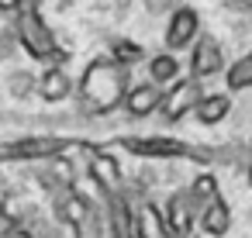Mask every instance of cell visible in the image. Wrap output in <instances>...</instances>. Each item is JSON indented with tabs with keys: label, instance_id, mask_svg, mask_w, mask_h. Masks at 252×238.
<instances>
[{
	"label": "cell",
	"instance_id": "1",
	"mask_svg": "<svg viewBox=\"0 0 252 238\" xmlns=\"http://www.w3.org/2000/svg\"><path fill=\"white\" fill-rule=\"evenodd\" d=\"M76 93L83 100V111H90L97 118L118 111L125 104V93H128V66H121L111 56H97L83 69Z\"/></svg>",
	"mask_w": 252,
	"mask_h": 238
},
{
	"label": "cell",
	"instance_id": "2",
	"mask_svg": "<svg viewBox=\"0 0 252 238\" xmlns=\"http://www.w3.org/2000/svg\"><path fill=\"white\" fill-rule=\"evenodd\" d=\"M14 11H18L14 14V28H18V42L25 45V52L32 59H52V62H59L63 59V49L56 45L52 31L45 28L38 7L32 4V0H18Z\"/></svg>",
	"mask_w": 252,
	"mask_h": 238
},
{
	"label": "cell",
	"instance_id": "3",
	"mask_svg": "<svg viewBox=\"0 0 252 238\" xmlns=\"http://www.w3.org/2000/svg\"><path fill=\"white\" fill-rule=\"evenodd\" d=\"M118 145L135 152V155H149V159H193V162L214 159L207 149H193V145L176 142V138H121Z\"/></svg>",
	"mask_w": 252,
	"mask_h": 238
},
{
	"label": "cell",
	"instance_id": "4",
	"mask_svg": "<svg viewBox=\"0 0 252 238\" xmlns=\"http://www.w3.org/2000/svg\"><path fill=\"white\" fill-rule=\"evenodd\" d=\"M204 97V87H200V80L197 76H176L173 83H169V90H162V104H159V111H162V118L166 121H180L183 114H190L193 111V104Z\"/></svg>",
	"mask_w": 252,
	"mask_h": 238
},
{
	"label": "cell",
	"instance_id": "5",
	"mask_svg": "<svg viewBox=\"0 0 252 238\" xmlns=\"http://www.w3.org/2000/svg\"><path fill=\"white\" fill-rule=\"evenodd\" d=\"M224 73V52H221V42L214 35H197L193 45H190V76L197 80H211Z\"/></svg>",
	"mask_w": 252,
	"mask_h": 238
},
{
	"label": "cell",
	"instance_id": "6",
	"mask_svg": "<svg viewBox=\"0 0 252 238\" xmlns=\"http://www.w3.org/2000/svg\"><path fill=\"white\" fill-rule=\"evenodd\" d=\"M197 35H200V14L193 7H173L169 25H166V52H180L193 45Z\"/></svg>",
	"mask_w": 252,
	"mask_h": 238
},
{
	"label": "cell",
	"instance_id": "7",
	"mask_svg": "<svg viewBox=\"0 0 252 238\" xmlns=\"http://www.w3.org/2000/svg\"><path fill=\"white\" fill-rule=\"evenodd\" d=\"M73 142L66 138H21L7 149H0V159H52V155H63Z\"/></svg>",
	"mask_w": 252,
	"mask_h": 238
},
{
	"label": "cell",
	"instance_id": "8",
	"mask_svg": "<svg viewBox=\"0 0 252 238\" xmlns=\"http://www.w3.org/2000/svg\"><path fill=\"white\" fill-rule=\"evenodd\" d=\"M159 104H162V87L152 83V80H145L138 87H128V93H125V111L131 118H149V114L159 111Z\"/></svg>",
	"mask_w": 252,
	"mask_h": 238
},
{
	"label": "cell",
	"instance_id": "9",
	"mask_svg": "<svg viewBox=\"0 0 252 238\" xmlns=\"http://www.w3.org/2000/svg\"><path fill=\"white\" fill-rule=\"evenodd\" d=\"M200 228H204V235H211V238L228 235V228H231V207L221 200V193L200 207Z\"/></svg>",
	"mask_w": 252,
	"mask_h": 238
},
{
	"label": "cell",
	"instance_id": "10",
	"mask_svg": "<svg viewBox=\"0 0 252 238\" xmlns=\"http://www.w3.org/2000/svg\"><path fill=\"white\" fill-rule=\"evenodd\" d=\"M69 93H73L69 73H66L63 66H49V69L42 73V80H38V97L49 100V104H59V100H66Z\"/></svg>",
	"mask_w": 252,
	"mask_h": 238
},
{
	"label": "cell",
	"instance_id": "11",
	"mask_svg": "<svg viewBox=\"0 0 252 238\" xmlns=\"http://www.w3.org/2000/svg\"><path fill=\"white\" fill-rule=\"evenodd\" d=\"M200 124H221L228 114H231V97L228 93H204L197 104H193V111H190Z\"/></svg>",
	"mask_w": 252,
	"mask_h": 238
},
{
	"label": "cell",
	"instance_id": "12",
	"mask_svg": "<svg viewBox=\"0 0 252 238\" xmlns=\"http://www.w3.org/2000/svg\"><path fill=\"white\" fill-rule=\"evenodd\" d=\"M135 235L138 238H166L169 235L166 224H162L159 207H152V204H142L138 207V214H135Z\"/></svg>",
	"mask_w": 252,
	"mask_h": 238
},
{
	"label": "cell",
	"instance_id": "13",
	"mask_svg": "<svg viewBox=\"0 0 252 238\" xmlns=\"http://www.w3.org/2000/svg\"><path fill=\"white\" fill-rule=\"evenodd\" d=\"M224 87L235 93V90H249L252 87V49L242 52L231 66H224Z\"/></svg>",
	"mask_w": 252,
	"mask_h": 238
},
{
	"label": "cell",
	"instance_id": "14",
	"mask_svg": "<svg viewBox=\"0 0 252 238\" xmlns=\"http://www.w3.org/2000/svg\"><path fill=\"white\" fill-rule=\"evenodd\" d=\"M176 76H180V59H176L173 52H159V56L149 59V80H152V83L169 87Z\"/></svg>",
	"mask_w": 252,
	"mask_h": 238
},
{
	"label": "cell",
	"instance_id": "15",
	"mask_svg": "<svg viewBox=\"0 0 252 238\" xmlns=\"http://www.w3.org/2000/svg\"><path fill=\"white\" fill-rule=\"evenodd\" d=\"M187 197H190V204H193V210H200L207 200H214L218 197V179L211 176V173H200L193 183H190V190H187Z\"/></svg>",
	"mask_w": 252,
	"mask_h": 238
},
{
	"label": "cell",
	"instance_id": "16",
	"mask_svg": "<svg viewBox=\"0 0 252 238\" xmlns=\"http://www.w3.org/2000/svg\"><path fill=\"white\" fill-rule=\"evenodd\" d=\"M90 169H94V176H97L104 186H114V183L121 179V173H118V162H114L111 155H104V152H100V155H94V166H90Z\"/></svg>",
	"mask_w": 252,
	"mask_h": 238
},
{
	"label": "cell",
	"instance_id": "17",
	"mask_svg": "<svg viewBox=\"0 0 252 238\" xmlns=\"http://www.w3.org/2000/svg\"><path fill=\"white\" fill-rule=\"evenodd\" d=\"M114 52H118V62H125V66H135V62L142 59V49H138V45H131V42H118V45H114Z\"/></svg>",
	"mask_w": 252,
	"mask_h": 238
},
{
	"label": "cell",
	"instance_id": "18",
	"mask_svg": "<svg viewBox=\"0 0 252 238\" xmlns=\"http://www.w3.org/2000/svg\"><path fill=\"white\" fill-rule=\"evenodd\" d=\"M249 186H252V166H249Z\"/></svg>",
	"mask_w": 252,
	"mask_h": 238
}]
</instances>
